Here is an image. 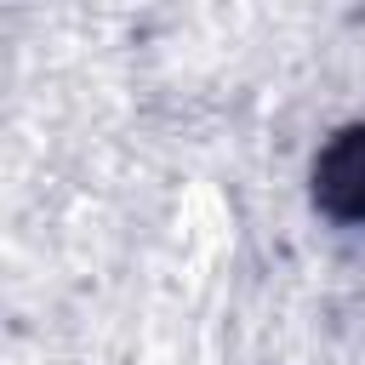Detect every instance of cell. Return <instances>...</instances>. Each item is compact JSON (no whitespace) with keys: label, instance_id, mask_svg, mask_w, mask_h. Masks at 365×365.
Here are the masks:
<instances>
[{"label":"cell","instance_id":"6da1fadb","mask_svg":"<svg viewBox=\"0 0 365 365\" xmlns=\"http://www.w3.org/2000/svg\"><path fill=\"white\" fill-rule=\"evenodd\" d=\"M314 188H319V205L331 217H348V222L365 217V131H348L319 154Z\"/></svg>","mask_w":365,"mask_h":365}]
</instances>
